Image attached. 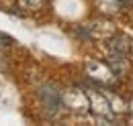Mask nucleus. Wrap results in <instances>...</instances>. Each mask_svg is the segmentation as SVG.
<instances>
[{"label": "nucleus", "mask_w": 133, "mask_h": 126, "mask_svg": "<svg viewBox=\"0 0 133 126\" xmlns=\"http://www.w3.org/2000/svg\"><path fill=\"white\" fill-rule=\"evenodd\" d=\"M64 104H66V110L72 112V114H78V116L90 114L88 94H86V90H84L82 83L64 88Z\"/></svg>", "instance_id": "nucleus-3"}, {"label": "nucleus", "mask_w": 133, "mask_h": 126, "mask_svg": "<svg viewBox=\"0 0 133 126\" xmlns=\"http://www.w3.org/2000/svg\"><path fill=\"white\" fill-rule=\"evenodd\" d=\"M104 61L111 67V71L117 75V79H125L131 71V55H123L115 51H104Z\"/></svg>", "instance_id": "nucleus-4"}, {"label": "nucleus", "mask_w": 133, "mask_h": 126, "mask_svg": "<svg viewBox=\"0 0 133 126\" xmlns=\"http://www.w3.org/2000/svg\"><path fill=\"white\" fill-rule=\"evenodd\" d=\"M47 6V0H17V10L25 12H39Z\"/></svg>", "instance_id": "nucleus-6"}, {"label": "nucleus", "mask_w": 133, "mask_h": 126, "mask_svg": "<svg viewBox=\"0 0 133 126\" xmlns=\"http://www.w3.org/2000/svg\"><path fill=\"white\" fill-rule=\"evenodd\" d=\"M15 45V41H12V37H8V35H4V33H0V51H8V49Z\"/></svg>", "instance_id": "nucleus-7"}, {"label": "nucleus", "mask_w": 133, "mask_h": 126, "mask_svg": "<svg viewBox=\"0 0 133 126\" xmlns=\"http://www.w3.org/2000/svg\"><path fill=\"white\" fill-rule=\"evenodd\" d=\"M37 96V102H39V108L45 114V118L49 120H59L64 114H66V104H64V90L53 83V81H43L37 85L35 90Z\"/></svg>", "instance_id": "nucleus-1"}, {"label": "nucleus", "mask_w": 133, "mask_h": 126, "mask_svg": "<svg viewBox=\"0 0 133 126\" xmlns=\"http://www.w3.org/2000/svg\"><path fill=\"white\" fill-rule=\"evenodd\" d=\"M84 71H86L88 81H92L94 85H100V88H113L119 81L117 75L111 71V67L107 65V61H100V59H86Z\"/></svg>", "instance_id": "nucleus-2"}, {"label": "nucleus", "mask_w": 133, "mask_h": 126, "mask_svg": "<svg viewBox=\"0 0 133 126\" xmlns=\"http://www.w3.org/2000/svg\"><path fill=\"white\" fill-rule=\"evenodd\" d=\"M129 2H131V4H133V0H129Z\"/></svg>", "instance_id": "nucleus-8"}, {"label": "nucleus", "mask_w": 133, "mask_h": 126, "mask_svg": "<svg viewBox=\"0 0 133 126\" xmlns=\"http://www.w3.org/2000/svg\"><path fill=\"white\" fill-rule=\"evenodd\" d=\"M107 51H115L123 55H131L133 53V43L125 33H113L107 39Z\"/></svg>", "instance_id": "nucleus-5"}]
</instances>
